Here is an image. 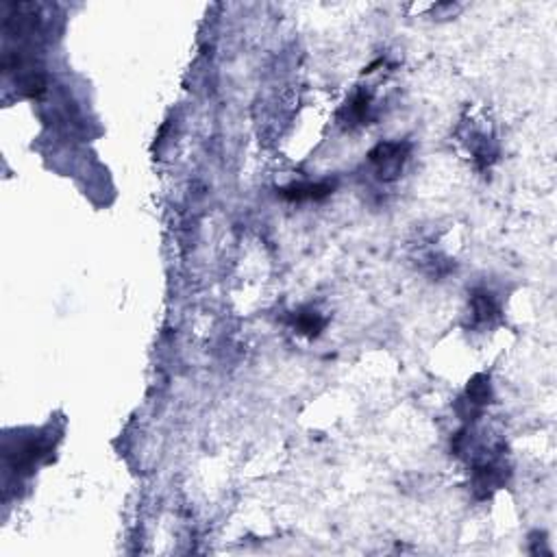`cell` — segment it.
Segmentation results:
<instances>
[{
  "instance_id": "4",
  "label": "cell",
  "mask_w": 557,
  "mask_h": 557,
  "mask_svg": "<svg viewBox=\"0 0 557 557\" xmlns=\"http://www.w3.org/2000/svg\"><path fill=\"white\" fill-rule=\"evenodd\" d=\"M466 394H468V403H471V405H486V403H490L492 392H490L488 379H486V377H481V375L475 377L473 381L468 383Z\"/></svg>"
},
{
  "instance_id": "2",
  "label": "cell",
  "mask_w": 557,
  "mask_h": 557,
  "mask_svg": "<svg viewBox=\"0 0 557 557\" xmlns=\"http://www.w3.org/2000/svg\"><path fill=\"white\" fill-rule=\"evenodd\" d=\"M333 192V185L329 183H313V185H294V187H287L281 192L283 198L287 200H322L327 198L329 194Z\"/></svg>"
},
{
  "instance_id": "5",
  "label": "cell",
  "mask_w": 557,
  "mask_h": 557,
  "mask_svg": "<svg viewBox=\"0 0 557 557\" xmlns=\"http://www.w3.org/2000/svg\"><path fill=\"white\" fill-rule=\"evenodd\" d=\"M296 327H298V331H300V333L318 335V333H320V329L324 327V320L320 318L318 313H305V316H298Z\"/></svg>"
},
{
  "instance_id": "3",
  "label": "cell",
  "mask_w": 557,
  "mask_h": 557,
  "mask_svg": "<svg viewBox=\"0 0 557 557\" xmlns=\"http://www.w3.org/2000/svg\"><path fill=\"white\" fill-rule=\"evenodd\" d=\"M473 313L477 322H488L497 316V303L492 294H475L473 296Z\"/></svg>"
},
{
  "instance_id": "1",
  "label": "cell",
  "mask_w": 557,
  "mask_h": 557,
  "mask_svg": "<svg viewBox=\"0 0 557 557\" xmlns=\"http://www.w3.org/2000/svg\"><path fill=\"white\" fill-rule=\"evenodd\" d=\"M405 155H407V146L405 144H379L372 153L370 161L377 166V172L381 179H394L401 172Z\"/></svg>"
}]
</instances>
